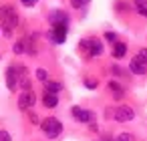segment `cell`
Instances as JSON below:
<instances>
[{
	"label": "cell",
	"mask_w": 147,
	"mask_h": 141,
	"mask_svg": "<svg viewBox=\"0 0 147 141\" xmlns=\"http://www.w3.org/2000/svg\"><path fill=\"white\" fill-rule=\"evenodd\" d=\"M0 22H2V28H4V34L10 36V32L16 28L18 24V14L12 6L4 4V6H0Z\"/></svg>",
	"instance_id": "cell-1"
},
{
	"label": "cell",
	"mask_w": 147,
	"mask_h": 141,
	"mask_svg": "<svg viewBox=\"0 0 147 141\" xmlns=\"http://www.w3.org/2000/svg\"><path fill=\"white\" fill-rule=\"evenodd\" d=\"M24 73H26V71H24V67H20V65L8 67V69H6V87H8L10 91H14V89L20 85V79H22Z\"/></svg>",
	"instance_id": "cell-2"
},
{
	"label": "cell",
	"mask_w": 147,
	"mask_h": 141,
	"mask_svg": "<svg viewBox=\"0 0 147 141\" xmlns=\"http://www.w3.org/2000/svg\"><path fill=\"white\" fill-rule=\"evenodd\" d=\"M129 69H131V73H135V75H145V73H147V49H141V51L131 59Z\"/></svg>",
	"instance_id": "cell-3"
},
{
	"label": "cell",
	"mask_w": 147,
	"mask_h": 141,
	"mask_svg": "<svg viewBox=\"0 0 147 141\" xmlns=\"http://www.w3.org/2000/svg\"><path fill=\"white\" fill-rule=\"evenodd\" d=\"M67 32H69V24L57 22V24H53L51 30H49V40L55 43V45H63V43L67 40Z\"/></svg>",
	"instance_id": "cell-4"
},
{
	"label": "cell",
	"mask_w": 147,
	"mask_h": 141,
	"mask_svg": "<svg viewBox=\"0 0 147 141\" xmlns=\"http://www.w3.org/2000/svg\"><path fill=\"white\" fill-rule=\"evenodd\" d=\"M40 127H42V131L47 133V137H51V139H55V137H59V135L63 133V123H61L59 119H55V117L45 119V121L40 123Z\"/></svg>",
	"instance_id": "cell-5"
},
{
	"label": "cell",
	"mask_w": 147,
	"mask_h": 141,
	"mask_svg": "<svg viewBox=\"0 0 147 141\" xmlns=\"http://www.w3.org/2000/svg\"><path fill=\"white\" fill-rule=\"evenodd\" d=\"M81 51L91 59V57H99L101 53H103V45L97 40V38H85V40H81Z\"/></svg>",
	"instance_id": "cell-6"
},
{
	"label": "cell",
	"mask_w": 147,
	"mask_h": 141,
	"mask_svg": "<svg viewBox=\"0 0 147 141\" xmlns=\"http://www.w3.org/2000/svg\"><path fill=\"white\" fill-rule=\"evenodd\" d=\"M113 117H115V121H119V123H127V121H131V119L135 117V113H133V109H131L129 105H121V107L115 109Z\"/></svg>",
	"instance_id": "cell-7"
},
{
	"label": "cell",
	"mask_w": 147,
	"mask_h": 141,
	"mask_svg": "<svg viewBox=\"0 0 147 141\" xmlns=\"http://www.w3.org/2000/svg\"><path fill=\"white\" fill-rule=\"evenodd\" d=\"M34 101H36V97H34V93L30 89L28 91H22V95L18 97V109L20 111H28L34 105Z\"/></svg>",
	"instance_id": "cell-8"
},
{
	"label": "cell",
	"mask_w": 147,
	"mask_h": 141,
	"mask_svg": "<svg viewBox=\"0 0 147 141\" xmlns=\"http://www.w3.org/2000/svg\"><path fill=\"white\" fill-rule=\"evenodd\" d=\"M71 113H73V117H75V119H79L81 123H91V121L95 119V115H93L91 111L81 109V107H73V109H71Z\"/></svg>",
	"instance_id": "cell-9"
},
{
	"label": "cell",
	"mask_w": 147,
	"mask_h": 141,
	"mask_svg": "<svg viewBox=\"0 0 147 141\" xmlns=\"http://www.w3.org/2000/svg\"><path fill=\"white\" fill-rule=\"evenodd\" d=\"M49 20H51V24H57V22H65V24H69V16H67L63 10H55V12H51Z\"/></svg>",
	"instance_id": "cell-10"
},
{
	"label": "cell",
	"mask_w": 147,
	"mask_h": 141,
	"mask_svg": "<svg viewBox=\"0 0 147 141\" xmlns=\"http://www.w3.org/2000/svg\"><path fill=\"white\" fill-rule=\"evenodd\" d=\"M42 103H45V107H49V109H53V107H57V105H59V97H57L55 93H47V91H45V97H42Z\"/></svg>",
	"instance_id": "cell-11"
},
{
	"label": "cell",
	"mask_w": 147,
	"mask_h": 141,
	"mask_svg": "<svg viewBox=\"0 0 147 141\" xmlns=\"http://www.w3.org/2000/svg\"><path fill=\"white\" fill-rule=\"evenodd\" d=\"M125 53H127V45L117 40V43H115V49H113V57H115V59H123Z\"/></svg>",
	"instance_id": "cell-12"
},
{
	"label": "cell",
	"mask_w": 147,
	"mask_h": 141,
	"mask_svg": "<svg viewBox=\"0 0 147 141\" xmlns=\"http://www.w3.org/2000/svg\"><path fill=\"white\" fill-rule=\"evenodd\" d=\"M109 91L113 93V97H115V99H123V95H125L123 87H121V85H117L115 81H111V83H109Z\"/></svg>",
	"instance_id": "cell-13"
},
{
	"label": "cell",
	"mask_w": 147,
	"mask_h": 141,
	"mask_svg": "<svg viewBox=\"0 0 147 141\" xmlns=\"http://www.w3.org/2000/svg\"><path fill=\"white\" fill-rule=\"evenodd\" d=\"M61 89H63V85L57 83V81H47V85H45V91H47V93H55V95H59Z\"/></svg>",
	"instance_id": "cell-14"
},
{
	"label": "cell",
	"mask_w": 147,
	"mask_h": 141,
	"mask_svg": "<svg viewBox=\"0 0 147 141\" xmlns=\"http://www.w3.org/2000/svg\"><path fill=\"white\" fill-rule=\"evenodd\" d=\"M135 10L147 18V0H135Z\"/></svg>",
	"instance_id": "cell-15"
},
{
	"label": "cell",
	"mask_w": 147,
	"mask_h": 141,
	"mask_svg": "<svg viewBox=\"0 0 147 141\" xmlns=\"http://www.w3.org/2000/svg\"><path fill=\"white\" fill-rule=\"evenodd\" d=\"M24 51H26V43H24V38H22V40H18V43L14 45V53L20 55V53H24Z\"/></svg>",
	"instance_id": "cell-16"
},
{
	"label": "cell",
	"mask_w": 147,
	"mask_h": 141,
	"mask_svg": "<svg viewBox=\"0 0 147 141\" xmlns=\"http://www.w3.org/2000/svg\"><path fill=\"white\" fill-rule=\"evenodd\" d=\"M117 141H135V135H131V133H121V135L117 137Z\"/></svg>",
	"instance_id": "cell-17"
},
{
	"label": "cell",
	"mask_w": 147,
	"mask_h": 141,
	"mask_svg": "<svg viewBox=\"0 0 147 141\" xmlns=\"http://www.w3.org/2000/svg\"><path fill=\"white\" fill-rule=\"evenodd\" d=\"M36 77H38L40 81H49V73H47L45 69H38V71H36Z\"/></svg>",
	"instance_id": "cell-18"
},
{
	"label": "cell",
	"mask_w": 147,
	"mask_h": 141,
	"mask_svg": "<svg viewBox=\"0 0 147 141\" xmlns=\"http://www.w3.org/2000/svg\"><path fill=\"white\" fill-rule=\"evenodd\" d=\"M87 2H89V0H71V4H73L75 8H83Z\"/></svg>",
	"instance_id": "cell-19"
},
{
	"label": "cell",
	"mask_w": 147,
	"mask_h": 141,
	"mask_svg": "<svg viewBox=\"0 0 147 141\" xmlns=\"http://www.w3.org/2000/svg\"><path fill=\"white\" fill-rule=\"evenodd\" d=\"M0 141H12V139H10V135L6 131H0Z\"/></svg>",
	"instance_id": "cell-20"
},
{
	"label": "cell",
	"mask_w": 147,
	"mask_h": 141,
	"mask_svg": "<svg viewBox=\"0 0 147 141\" xmlns=\"http://www.w3.org/2000/svg\"><path fill=\"white\" fill-rule=\"evenodd\" d=\"M105 38H107V40H113V43H117V34H115V32H107V34H105Z\"/></svg>",
	"instance_id": "cell-21"
},
{
	"label": "cell",
	"mask_w": 147,
	"mask_h": 141,
	"mask_svg": "<svg viewBox=\"0 0 147 141\" xmlns=\"http://www.w3.org/2000/svg\"><path fill=\"white\" fill-rule=\"evenodd\" d=\"M20 2H22L24 6H34V4L38 2V0H20Z\"/></svg>",
	"instance_id": "cell-22"
},
{
	"label": "cell",
	"mask_w": 147,
	"mask_h": 141,
	"mask_svg": "<svg viewBox=\"0 0 147 141\" xmlns=\"http://www.w3.org/2000/svg\"><path fill=\"white\" fill-rule=\"evenodd\" d=\"M85 85H87L89 89H95V87H97V81H91V79H87V81H85Z\"/></svg>",
	"instance_id": "cell-23"
},
{
	"label": "cell",
	"mask_w": 147,
	"mask_h": 141,
	"mask_svg": "<svg viewBox=\"0 0 147 141\" xmlns=\"http://www.w3.org/2000/svg\"><path fill=\"white\" fill-rule=\"evenodd\" d=\"M105 141H107V139H105Z\"/></svg>",
	"instance_id": "cell-24"
}]
</instances>
